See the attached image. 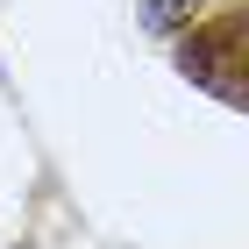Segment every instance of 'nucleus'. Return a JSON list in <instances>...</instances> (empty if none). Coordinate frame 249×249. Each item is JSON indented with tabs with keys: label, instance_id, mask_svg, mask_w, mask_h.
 I'll list each match as a JSON object with an SVG mask.
<instances>
[{
	"label": "nucleus",
	"instance_id": "1",
	"mask_svg": "<svg viewBox=\"0 0 249 249\" xmlns=\"http://www.w3.org/2000/svg\"><path fill=\"white\" fill-rule=\"evenodd\" d=\"M192 7H199V0H142V21H150V29H178Z\"/></svg>",
	"mask_w": 249,
	"mask_h": 249
}]
</instances>
